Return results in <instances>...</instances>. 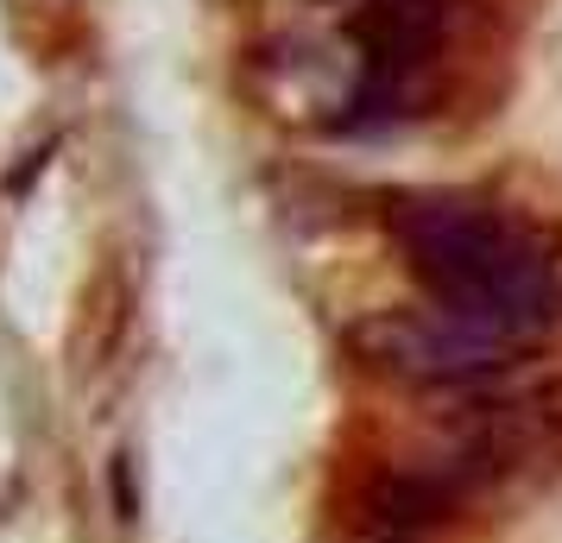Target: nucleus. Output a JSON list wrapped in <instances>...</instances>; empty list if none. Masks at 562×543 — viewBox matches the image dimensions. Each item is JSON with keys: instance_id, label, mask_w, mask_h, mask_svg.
Masks as SVG:
<instances>
[{"instance_id": "1", "label": "nucleus", "mask_w": 562, "mask_h": 543, "mask_svg": "<svg viewBox=\"0 0 562 543\" xmlns=\"http://www.w3.org/2000/svg\"><path fill=\"white\" fill-rule=\"evenodd\" d=\"M385 228L411 279L430 291V310L449 323H468L512 348L562 323V259L550 234L525 215L461 190H405L385 208Z\"/></svg>"}, {"instance_id": "2", "label": "nucleus", "mask_w": 562, "mask_h": 543, "mask_svg": "<svg viewBox=\"0 0 562 543\" xmlns=\"http://www.w3.org/2000/svg\"><path fill=\"white\" fill-rule=\"evenodd\" d=\"M348 32H355V45H360V82H355V95H348L341 127H380V121L405 114L417 77L442 52L449 7L442 0H367Z\"/></svg>"}, {"instance_id": "3", "label": "nucleus", "mask_w": 562, "mask_h": 543, "mask_svg": "<svg viewBox=\"0 0 562 543\" xmlns=\"http://www.w3.org/2000/svg\"><path fill=\"white\" fill-rule=\"evenodd\" d=\"M355 354L411 386H481L512 366V341H493L442 310H380L355 329Z\"/></svg>"}]
</instances>
